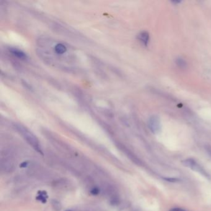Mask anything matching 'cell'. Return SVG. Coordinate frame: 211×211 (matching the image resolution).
<instances>
[{"mask_svg":"<svg viewBox=\"0 0 211 211\" xmlns=\"http://www.w3.org/2000/svg\"><path fill=\"white\" fill-rule=\"evenodd\" d=\"M15 127L23 138L26 140V142L31 145L32 148H33L38 153L43 154L39 141L32 133L29 131L27 127L21 125L17 124L15 125Z\"/></svg>","mask_w":211,"mask_h":211,"instance_id":"cell-1","label":"cell"},{"mask_svg":"<svg viewBox=\"0 0 211 211\" xmlns=\"http://www.w3.org/2000/svg\"><path fill=\"white\" fill-rule=\"evenodd\" d=\"M182 163L185 167H187L192 170L199 173V174L206 177L207 179H210V176L207 174V172L204 169L201 165L198 163L193 158H188L184 160L182 162Z\"/></svg>","mask_w":211,"mask_h":211,"instance_id":"cell-2","label":"cell"},{"mask_svg":"<svg viewBox=\"0 0 211 211\" xmlns=\"http://www.w3.org/2000/svg\"><path fill=\"white\" fill-rule=\"evenodd\" d=\"M148 126L152 133L157 134L161 132V123L160 118L157 115H153L148 121Z\"/></svg>","mask_w":211,"mask_h":211,"instance_id":"cell-3","label":"cell"},{"mask_svg":"<svg viewBox=\"0 0 211 211\" xmlns=\"http://www.w3.org/2000/svg\"><path fill=\"white\" fill-rule=\"evenodd\" d=\"M1 169L4 171H10L12 170L14 167V162L10 155L6 154L1 158Z\"/></svg>","mask_w":211,"mask_h":211,"instance_id":"cell-4","label":"cell"},{"mask_svg":"<svg viewBox=\"0 0 211 211\" xmlns=\"http://www.w3.org/2000/svg\"><path fill=\"white\" fill-rule=\"evenodd\" d=\"M9 52L14 56H16L19 59L22 60H25L27 59V55L21 50L16 48H11L9 49Z\"/></svg>","mask_w":211,"mask_h":211,"instance_id":"cell-5","label":"cell"},{"mask_svg":"<svg viewBox=\"0 0 211 211\" xmlns=\"http://www.w3.org/2000/svg\"><path fill=\"white\" fill-rule=\"evenodd\" d=\"M138 39L140 40V42H141L143 45H144L145 46H147L148 45L149 41V34L146 31H143L141 32L139 35H138Z\"/></svg>","mask_w":211,"mask_h":211,"instance_id":"cell-6","label":"cell"},{"mask_svg":"<svg viewBox=\"0 0 211 211\" xmlns=\"http://www.w3.org/2000/svg\"><path fill=\"white\" fill-rule=\"evenodd\" d=\"M39 195H38L37 197V199L39 200L40 201H42V202H45L47 201V194L46 193V192L44 191H41L39 192Z\"/></svg>","mask_w":211,"mask_h":211,"instance_id":"cell-7","label":"cell"},{"mask_svg":"<svg viewBox=\"0 0 211 211\" xmlns=\"http://www.w3.org/2000/svg\"><path fill=\"white\" fill-rule=\"evenodd\" d=\"M176 63L177 65L180 68H184L187 66V62L181 58H178L176 60Z\"/></svg>","mask_w":211,"mask_h":211,"instance_id":"cell-8","label":"cell"},{"mask_svg":"<svg viewBox=\"0 0 211 211\" xmlns=\"http://www.w3.org/2000/svg\"><path fill=\"white\" fill-rule=\"evenodd\" d=\"M91 193L92 195H97L99 193V189L97 188H94L91 190Z\"/></svg>","mask_w":211,"mask_h":211,"instance_id":"cell-9","label":"cell"},{"mask_svg":"<svg viewBox=\"0 0 211 211\" xmlns=\"http://www.w3.org/2000/svg\"><path fill=\"white\" fill-rule=\"evenodd\" d=\"M165 180H167V181L170 182H177L179 181L178 179L177 178H163Z\"/></svg>","mask_w":211,"mask_h":211,"instance_id":"cell-10","label":"cell"},{"mask_svg":"<svg viewBox=\"0 0 211 211\" xmlns=\"http://www.w3.org/2000/svg\"><path fill=\"white\" fill-rule=\"evenodd\" d=\"M170 211H187V210L180 209V208H174V209H171Z\"/></svg>","mask_w":211,"mask_h":211,"instance_id":"cell-11","label":"cell"},{"mask_svg":"<svg viewBox=\"0 0 211 211\" xmlns=\"http://www.w3.org/2000/svg\"><path fill=\"white\" fill-rule=\"evenodd\" d=\"M206 150H207V152L209 153V155L210 156V157H211V147L210 146L207 147Z\"/></svg>","mask_w":211,"mask_h":211,"instance_id":"cell-12","label":"cell"}]
</instances>
